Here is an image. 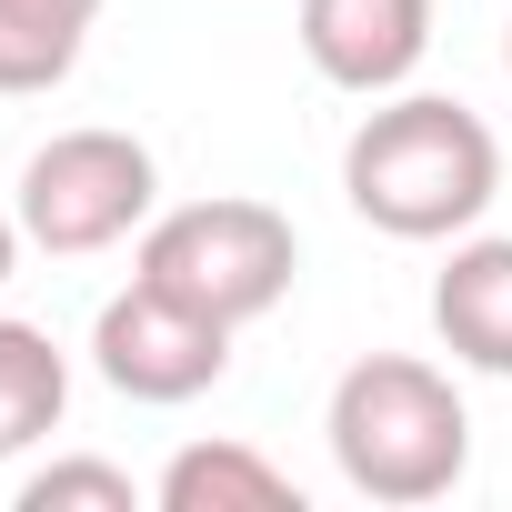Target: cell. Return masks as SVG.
<instances>
[{
    "instance_id": "cell-1",
    "label": "cell",
    "mask_w": 512,
    "mask_h": 512,
    "mask_svg": "<svg viewBox=\"0 0 512 512\" xmlns=\"http://www.w3.org/2000/svg\"><path fill=\"white\" fill-rule=\"evenodd\" d=\"M342 201L392 241H462L502 201V141L452 91H382L342 141Z\"/></svg>"
},
{
    "instance_id": "cell-2",
    "label": "cell",
    "mask_w": 512,
    "mask_h": 512,
    "mask_svg": "<svg viewBox=\"0 0 512 512\" xmlns=\"http://www.w3.org/2000/svg\"><path fill=\"white\" fill-rule=\"evenodd\" d=\"M322 442H332V472L362 492V502H442L462 472H472V412H462V382L422 352H362L332 402H322Z\"/></svg>"
},
{
    "instance_id": "cell-3",
    "label": "cell",
    "mask_w": 512,
    "mask_h": 512,
    "mask_svg": "<svg viewBox=\"0 0 512 512\" xmlns=\"http://www.w3.org/2000/svg\"><path fill=\"white\" fill-rule=\"evenodd\" d=\"M131 272L241 332V322H262V312L292 302L302 231H292V211L251 201V191H211V201H181V211H151V221H141Z\"/></svg>"
},
{
    "instance_id": "cell-4",
    "label": "cell",
    "mask_w": 512,
    "mask_h": 512,
    "mask_svg": "<svg viewBox=\"0 0 512 512\" xmlns=\"http://www.w3.org/2000/svg\"><path fill=\"white\" fill-rule=\"evenodd\" d=\"M31 251L51 262H91V251L131 241L151 211H161V161L141 131H111V121H81V131H51L31 161H21V191H11Z\"/></svg>"
},
{
    "instance_id": "cell-5",
    "label": "cell",
    "mask_w": 512,
    "mask_h": 512,
    "mask_svg": "<svg viewBox=\"0 0 512 512\" xmlns=\"http://www.w3.org/2000/svg\"><path fill=\"white\" fill-rule=\"evenodd\" d=\"M91 372H101L121 402H151V412L201 402V392L231 372V322H211V312H191L181 292H161V282L131 272V292H111L101 322H91Z\"/></svg>"
},
{
    "instance_id": "cell-6",
    "label": "cell",
    "mask_w": 512,
    "mask_h": 512,
    "mask_svg": "<svg viewBox=\"0 0 512 512\" xmlns=\"http://www.w3.org/2000/svg\"><path fill=\"white\" fill-rule=\"evenodd\" d=\"M302 61L332 91L382 101L432 61V0H302Z\"/></svg>"
},
{
    "instance_id": "cell-7",
    "label": "cell",
    "mask_w": 512,
    "mask_h": 512,
    "mask_svg": "<svg viewBox=\"0 0 512 512\" xmlns=\"http://www.w3.org/2000/svg\"><path fill=\"white\" fill-rule=\"evenodd\" d=\"M432 332L462 372L512 382V231H462L432 272Z\"/></svg>"
},
{
    "instance_id": "cell-8",
    "label": "cell",
    "mask_w": 512,
    "mask_h": 512,
    "mask_svg": "<svg viewBox=\"0 0 512 512\" xmlns=\"http://www.w3.org/2000/svg\"><path fill=\"white\" fill-rule=\"evenodd\" d=\"M161 512H302V482L251 442H181L151 482Z\"/></svg>"
},
{
    "instance_id": "cell-9",
    "label": "cell",
    "mask_w": 512,
    "mask_h": 512,
    "mask_svg": "<svg viewBox=\"0 0 512 512\" xmlns=\"http://www.w3.org/2000/svg\"><path fill=\"white\" fill-rule=\"evenodd\" d=\"M71 412V352L41 322L0 312V462H21L31 442H51Z\"/></svg>"
},
{
    "instance_id": "cell-10",
    "label": "cell",
    "mask_w": 512,
    "mask_h": 512,
    "mask_svg": "<svg viewBox=\"0 0 512 512\" xmlns=\"http://www.w3.org/2000/svg\"><path fill=\"white\" fill-rule=\"evenodd\" d=\"M101 0H0V101H31L61 91L91 51Z\"/></svg>"
},
{
    "instance_id": "cell-11",
    "label": "cell",
    "mask_w": 512,
    "mask_h": 512,
    "mask_svg": "<svg viewBox=\"0 0 512 512\" xmlns=\"http://www.w3.org/2000/svg\"><path fill=\"white\" fill-rule=\"evenodd\" d=\"M21 512H71V502H91V512H141V482L121 472V462H91V452H61V462H41V472H21V492H11Z\"/></svg>"
},
{
    "instance_id": "cell-12",
    "label": "cell",
    "mask_w": 512,
    "mask_h": 512,
    "mask_svg": "<svg viewBox=\"0 0 512 512\" xmlns=\"http://www.w3.org/2000/svg\"><path fill=\"white\" fill-rule=\"evenodd\" d=\"M21 251H31V231H21V211L0 201V292H11V272H21Z\"/></svg>"
},
{
    "instance_id": "cell-13",
    "label": "cell",
    "mask_w": 512,
    "mask_h": 512,
    "mask_svg": "<svg viewBox=\"0 0 512 512\" xmlns=\"http://www.w3.org/2000/svg\"><path fill=\"white\" fill-rule=\"evenodd\" d=\"M502 71H512V41H502Z\"/></svg>"
}]
</instances>
